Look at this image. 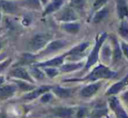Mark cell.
Masks as SVG:
<instances>
[{"mask_svg":"<svg viewBox=\"0 0 128 118\" xmlns=\"http://www.w3.org/2000/svg\"><path fill=\"white\" fill-rule=\"evenodd\" d=\"M117 76L118 73L116 71L112 70L108 66L99 64V65L96 66L84 78H81V79H68L65 80V81H90V82H95V81H101V80L114 79Z\"/></svg>","mask_w":128,"mask_h":118,"instance_id":"1","label":"cell"},{"mask_svg":"<svg viewBox=\"0 0 128 118\" xmlns=\"http://www.w3.org/2000/svg\"><path fill=\"white\" fill-rule=\"evenodd\" d=\"M107 38H108V34L106 32H102V33H100L98 36V38L96 39V42H95L94 47L91 50L90 54L88 55L87 60H86L85 65H84V70H89L90 68L94 67L96 64V62L99 60V54H100V51H101V48L103 46L104 43L106 41Z\"/></svg>","mask_w":128,"mask_h":118,"instance_id":"2","label":"cell"},{"mask_svg":"<svg viewBox=\"0 0 128 118\" xmlns=\"http://www.w3.org/2000/svg\"><path fill=\"white\" fill-rule=\"evenodd\" d=\"M53 39V34L50 32H38L35 33L28 43V48L31 53L40 52Z\"/></svg>","mask_w":128,"mask_h":118,"instance_id":"3","label":"cell"},{"mask_svg":"<svg viewBox=\"0 0 128 118\" xmlns=\"http://www.w3.org/2000/svg\"><path fill=\"white\" fill-rule=\"evenodd\" d=\"M68 45L66 40L64 39H56V40H51L40 52L38 53V54L35 55V57H45L48 55L53 54L56 52L62 50Z\"/></svg>","mask_w":128,"mask_h":118,"instance_id":"4","label":"cell"},{"mask_svg":"<svg viewBox=\"0 0 128 118\" xmlns=\"http://www.w3.org/2000/svg\"><path fill=\"white\" fill-rule=\"evenodd\" d=\"M56 18L58 21L62 22V23H68V22L77 21L79 18V16L76 10L74 9L72 6L68 5L64 8H62L59 11Z\"/></svg>","mask_w":128,"mask_h":118,"instance_id":"5","label":"cell"},{"mask_svg":"<svg viewBox=\"0 0 128 118\" xmlns=\"http://www.w3.org/2000/svg\"><path fill=\"white\" fill-rule=\"evenodd\" d=\"M102 86L103 82L101 81L91 82L90 84H88L80 90L79 95L84 99H90L98 94V92L101 89Z\"/></svg>","mask_w":128,"mask_h":118,"instance_id":"6","label":"cell"},{"mask_svg":"<svg viewBox=\"0 0 128 118\" xmlns=\"http://www.w3.org/2000/svg\"><path fill=\"white\" fill-rule=\"evenodd\" d=\"M109 108L114 112L116 118H128V115L123 108L121 102L116 96L112 95L108 100Z\"/></svg>","mask_w":128,"mask_h":118,"instance_id":"7","label":"cell"},{"mask_svg":"<svg viewBox=\"0 0 128 118\" xmlns=\"http://www.w3.org/2000/svg\"><path fill=\"white\" fill-rule=\"evenodd\" d=\"M9 75L12 78H15L17 80H21V81H28L30 83L34 84L35 81L32 79V77L30 75L28 70L25 68L23 67H17L15 68L12 69L9 72Z\"/></svg>","mask_w":128,"mask_h":118,"instance_id":"8","label":"cell"},{"mask_svg":"<svg viewBox=\"0 0 128 118\" xmlns=\"http://www.w3.org/2000/svg\"><path fill=\"white\" fill-rule=\"evenodd\" d=\"M65 59H67L66 53L62 55H59V56L49 59V60H46L45 61L35 63V66L38 67H40V68H43V67H57V68H59L64 63Z\"/></svg>","mask_w":128,"mask_h":118,"instance_id":"9","label":"cell"},{"mask_svg":"<svg viewBox=\"0 0 128 118\" xmlns=\"http://www.w3.org/2000/svg\"><path fill=\"white\" fill-rule=\"evenodd\" d=\"M90 45V43L89 41H85V42H82L81 44L74 46L70 51L66 52L67 58L75 59L76 61H78V57L82 56L84 52H86V50L89 48Z\"/></svg>","mask_w":128,"mask_h":118,"instance_id":"10","label":"cell"},{"mask_svg":"<svg viewBox=\"0 0 128 118\" xmlns=\"http://www.w3.org/2000/svg\"><path fill=\"white\" fill-rule=\"evenodd\" d=\"M126 86H128V74H126L124 77H123L120 81H117L116 83L112 84V86L107 89L105 95H106L107 96L116 95L120 93V92H122Z\"/></svg>","mask_w":128,"mask_h":118,"instance_id":"11","label":"cell"},{"mask_svg":"<svg viewBox=\"0 0 128 118\" xmlns=\"http://www.w3.org/2000/svg\"><path fill=\"white\" fill-rule=\"evenodd\" d=\"M99 59L101 60L102 64L109 66L112 61V46L109 42L105 41L101 48L99 54Z\"/></svg>","mask_w":128,"mask_h":118,"instance_id":"12","label":"cell"},{"mask_svg":"<svg viewBox=\"0 0 128 118\" xmlns=\"http://www.w3.org/2000/svg\"><path fill=\"white\" fill-rule=\"evenodd\" d=\"M52 93L60 99H68L73 97L76 88H63L60 86L52 87Z\"/></svg>","mask_w":128,"mask_h":118,"instance_id":"13","label":"cell"},{"mask_svg":"<svg viewBox=\"0 0 128 118\" xmlns=\"http://www.w3.org/2000/svg\"><path fill=\"white\" fill-rule=\"evenodd\" d=\"M77 109L68 107H59L53 110L54 116L56 118H76Z\"/></svg>","mask_w":128,"mask_h":118,"instance_id":"14","label":"cell"},{"mask_svg":"<svg viewBox=\"0 0 128 118\" xmlns=\"http://www.w3.org/2000/svg\"><path fill=\"white\" fill-rule=\"evenodd\" d=\"M52 89V87L50 86H42L40 88H35L34 90L30 92H27L24 95V96L22 97V100L24 101H32L35 99L40 97L43 94L46 93V92L50 91Z\"/></svg>","mask_w":128,"mask_h":118,"instance_id":"15","label":"cell"},{"mask_svg":"<svg viewBox=\"0 0 128 118\" xmlns=\"http://www.w3.org/2000/svg\"><path fill=\"white\" fill-rule=\"evenodd\" d=\"M64 4V0H52L50 3H48L44 7L42 16L46 17L52 13L59 11Z\"/></svg>","mask_w":128,"mask_h":118,"instance_id":"16","label":"cell"},{"mask_svg":"<svg viewBox=\"0 0 128 118\" xmlns=\"http://www.w3.org/2000/svg\"><path fill=\"white\" fill-rule=\"evenodd\" d=\"M18 90V88L15 84L0 86V100H7L12 98Z\"/></svg>","mask_w":128,"mask_h":118,"instance_id":"17","label":"cell"},{"mask_svg":"<svg viewBox=\"0 0 128 118\" xmlns=\"http://www.w3.org/2000/svg\"><path fill=\"white\" fill-rule=\"evenodd\" d=\"M85 62L84 61H75V62H68V63H63L60 67L59 70L60 73H71L75 72V71L80 70L82 67H84Z\"/></svg>","mask_w":128,"mask_h":118,"instance_id":"18","label":"cell"},{"mask_svg":"<svg viewBox=\"0 0 128 118\" xmlns=\"http://www.w3.org/2000/svg\"><path fill=\"white\" fill-rule=\"evenodd\" d=\"M116 11L119 20L128 19V4L126 0H115Z\"/></svg>","mask_w":128,"mask_h":118,"instance_id":"19","label":"cell"},{"mask_svg":"<svg viewBox=\"0 0 128 118\" xmlns=\"http://www.w3.org/2000/svg\"><path fill=\"white\" fill-rule=\"evenodd\" d=\"M0 10L6 14H14L18 11V6L11 0H0Z\"/></svg>","mask_w":128,"mask_h":118,"instance_id":"20","label":"cell"},{"mask_svg":"<svg viewBox=\"0 0 128 118\" xmlns=\"http://www.w3.org/2000/svg\"><path fill=\"white\" fill-rule=\"evenodd\" d=\"M123 53L121 51L120 44L118 43V41L117 40V39L114 38L113 39V47H112V64H117L122 60Z\"/></svg>","mask_w":128,"mask_h":118,"instance_id":"21","label":"cell"},{"mask_svg":"<svg viewBox=\"0 0 128 118\" xmlns=\"http://www.w3.org/2000/svg\"><path fill=\"white\" fill-rule=\"evenodd\" d=\"M60 27H62V29L64 32H68L70 34H77L80 32L81 25L77 21H75L68 22V23H62Z\"/></svg>","mask_w":128,"mask_h":118,"instance_id":"22","label":"cell"},{"mask_svg":"<svg viewBox=\"0 0 128 118\" xmlns=\"http://www.w3.org/2000/svg\"><path fill=\"white\" fill-rule=\"evenodd\" d=\"M109 14V8L107 6L101 8L100 10L96 11L95 13H93L92 23L93 24H99L103 21L104 18H107Z\"/></svg>","mask_w":128,"mask_h":118,"instance_id":"23","label":"cell"},{"mask_svg":"<svg viewBox=\"0 0 128 118\" xmlns=\"http://www.w3.org/2000/svg\"><path fill=\"white\" fill-rule=\"evenodd\" d=\"M28 72L34 81H42V80L46 79V77L44 71L42 70V68L36 67L35 65L29 67Z\"/></svg>","mask_w":128,"mask_h":118,"instance_id":"24","label":"cell"},{"mask_svg":"<svg viewBox=\"0 0 128 118\" xmlns=\"http://www.w3.org/2000/svg\"><path fill=\"white\" fill-rule=\"evenodd\" d=\"M13 82L14 84L17 86L18 90H21V91L24 92H30L32 90H34V88H36L32 83H30L28 81H21V80H13Z\"/></svg>","mask_w":128,"mask_h":118,"instance_id":"25","label":"cell"},{"mask_svg":"<svg viewBox=\"0 0 128 118\" xmlns=\"http://www.w3.org/2000/svg\"><path fill=\"white\" fill-rule=\"evenodd\" d=\"M107 107L106 105H98L91 112L90 118H101L107 115Z\"/></svg>","mask_w":128,"mask_h":118,"instance_id":"26","label":"cell"},{"mask_svg":"<svg viewBox=\"0 0 128 118\" xmlns=\"http://www.w3.org/2000/svg\"><path fill=\"white\" fill-rule=\"evenodd\" d=\"M118 33L124 40L128 41V19H122L118 29Z\"/></svg>","mask_w":128,"mask_h":118,"instance_id":"27","label":"cell"},{"mask_svg":"<svg viewBox=\"0 0 128 118\" xmlns=\"http://www.w3.org/2000/svg\"><path fill=\"white\" fill-rule=\"evenodd\" d=\"M42 70L44 71L46 77L50 78V79H54L60 73L59 68L57 67H43Z\"/></svg>","mask_w":128,"mask_h":118,"instance_id":"28","label":"cell"},{"mask_svg":"<svg viewBox=\"0 0 128 118\" xmlns=\"http://www.w3.org/2000/svg\"><path fill=\"white\" fill-rule=\"evenodd\" d=\"M107 3H108V0H93L92 6H91V13H95L101 8L106 6Z\"/></svg>","mask_w":128,"mask_h":118,"instance_id":"29","label":"cell"},{"mask_svg":"<svg viewBox=\"0 0 128 118\" xmlns=\"http://www.w3.org/2000/svg\"><path fill=\"white\" fill-rule=\"evenodd\" d=\"M86 0H70V6L77 10H82V8L84 7Z\"/></svg>","mask_w":128,"mask_h":118,"instance_id":"30","label":"cell"},{"mask_svg":"<svg viewBox=\"0 0 128 118\" xmlns=\"http://www.w3.org/2000/svg\"><path fill=\"white\" fill-rule=\"evenodd\" d=\"M26 5L31 9H40L42 4L40 0H26Z\"/></svg>","mask_w":128,"mask_h":118,"instance_id":"31","label":"cell"},{"mask_svg":"<svg viewBox=\"0 0 128 118\" xmlns=\"http://www.w3.org/2000/svg\"><path fill=\"white\" fill-rule=\"evenodd\" d=\"M88 109L84 107H80L77 109L76 118H85L88 116Z\"/></svg>","mask_w":128,"mask_h":118,"instance_id":"32","label":"cell"},{"mask_svg":"<svg viewBox=\"0 0 128 118\" xmlns=\"http://www.w3.org/2000/svg\"><path fill=\"white\" fill-rule=\"evenodd\" d=\"M53 98H54V94L50 93V92L48 91V92H46V93L43 94L40 96V102H43V103H48L50 101L53 100Z\"/></svg>","mask_w":128,"mask_h":118,"instance_id":"33","label":"cell"},{"mask_svg":"<svg viewBox=\"0 0 128 118\" xmlns=\"http://www.w3.org/2000/svg\"><path fill=\"white\" fill-rule=\"evenodd\" d=\"M120 47H121V51H122L123 55H124V57L128 59V44L126 41L122 40L120 42Z\"/></svg>","mask_w":128,"mask_h":118,"instance_id":"34","label":"cell"},{"mask_svg":"<svg viewBox=\"0 0 128 118\" xmlns=\"http://www.w3.org/2000/svg\"><path fill=\"white\" fill-rule=\"evenodd\" d=\"M121 98H122L123 102H126V104H128V90L126 92H124V93L122 94V95H121Z\"/></svg>","mask_w":128,"mask_h":118,"instance_id":"35","label":"cell"},{"mask_svg":"<svg viewBox=\"0 0 128 118\" xmlns=\"http://www.w3.org/2000/svg\"><path fill=\"white\" fill-rule=\"evenodd\" d=\"M4 81H6V79H4V76H0V86L4 84Z\"/></svg>","mask_w":128,"mask_h":118,"instance_id":"36","label":"cell"},{"mask_svg":"<svg viewBox=\"0 0 128 118\" xmlns=\"http://www.w3.org/2000/svg\"><path fill=\"white\" fill-rule=\"evenodd\" d=\"M40 3H41V4H42V5L46 6V4H48V0H40Z\"/></svg>","mask_w":128,"mask_h":118,"instance_id":"37","label":"cell"},{"mask_svg":"<svg viewBox=\"0 0 128 118\" xmlns=\"http://www.w3.org/2000/svg\"><path fill=\"white\" fill-rule=\"evenodd\" d=\"M1 19H2V11L0 10V22H1Z\"/></svg>","mask_w":128,"mask_h":118,"instance_id":"38","label":"cell"},{"mask_svg":"<svg viewBox=\"0 0 128 118\" xmlns=\"http://www.w3.org/2000/svg\"><path fill=\"white\" fill-rule=\"evenodd\" d=\"M2 46H3V44H2V42H0V50L2 49Z\"/></svg>","mask_w":128,"mask_h":118,"instance_id":"39","label":"cell"}]
</instances>
